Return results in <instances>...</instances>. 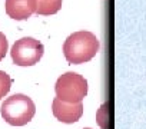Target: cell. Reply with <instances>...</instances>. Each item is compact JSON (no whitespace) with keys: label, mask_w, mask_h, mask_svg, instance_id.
Wrapping results in <instances>:
<instances>
[{"label":"cell","mask_w":146,"mask_h":129,"mask_svg":"<svg viewBox=\"0 0 146 129\" xmlns=\"http://www.w3.org/2000/svg\"><path fill=\"white\" fill-rule=\"evenodd\" d=\"M37 10V0H6V13L15 20H26Z\"/></svg>","instance_id":"8992f818"},{"label":"cell","mask_w":146,"mask_h":129,"mask_svg":"<svg viewBox=\"0 0 146 129\" xmlns=\"http://www.w3.org/2000/svg\"><path fill=\"white\" fill-rule=\"evenodd\" d=\"M100 43L98 37L90 32H75L72 33L63 45V53L69 63L80 64L89 62L99 52Z\"/></svg>","instance_id":"6da1fadb"},{"label":"cell","mask_w":146,"mask_h":129,"mask_svg":"<svg viewBox=\"0 0 146 129\" xmlns=\"http://www.w3.org/2000/svg\"><path fill=\"white\" fill-rule=\"evenodd\" d=\"M44 47L35 37H22L15 42L10 50V56L17 66H33L43 56Z\"/></svg>","instance_id":"277c9868"},{"label":"cell","mask_w":146,"mask_h":129,"mask_svg":"<svg viewBox=\"0 0 146 129\" xmlns=\"http://www.w3.org/2000/svg\"><path fill=\"white\" fill-rule=\"evenodd\" d=\"M54 90L62 102L80 103L88 95V80L76 72H66L56 80Z\"/></svg>","instance_id":"3957f363"},{"label":"cell","mask_w":146,"mask_h":129,"mask_svg":"<svg viewBox=\"0 0 146 129\" xmlns=\"http://www.w3.org/2000/svg\"><path fill=\"white\" fill-rule=\"evenodd\" d=\"M60 7H62V0H37L36 13L42 16H49L57 13Z\"/></svg>","instance_id":"52a82bcc"},{"label":"cell","mask_w":146,"mask_h":129,"mask_svg":"<svg viewBox=\"0 0 146 129\" xmlns=\"http://www.w3.org/2000/svg\"><path fill=\"white\" fill-rule=\"evenodd\" d=\"M85 129H90V128H85Z\"/></svg>","instance_id":"8fae6325"},{"label":"cell","mask_w":146,"mask_h":129,"mask_svg":"<svg viewBox=\"0 0 146 129\" xmlns=\"http://www.w3.org/2000/svg\"><path fill=\"white\" fill-rule=\"evenodd\" d=\"M10 88H12V79H10V76L6 72L0 70V99L5 98L9 93Z\"/></svg>","instance_id":"ba28073f"},{"label":"cell","mask_w":146,"mask_h":129,"mask_svg":"<svg viewBox=\"0 0 146 129\" xmlns=\"http://www.w3.org/2000/svg\"><path fill=\"white\" fill-rule=\"evenodd\" d=\"M7 49H9L7 39H6L5 33L0 32V60L5 59V56H6V53H7Z\"/></svg>","instance_id":"30bf717a"},{"label":"cell","mask_w":146,"mask_h":129,"mask_svg":"<svg viewBox=\"0 0 146 129\" xmlns=\"http://www.w3.org/2000/svg\"><path fill=\"white\" fill-rule=\"evenodd\" d=\"M35 113L36 106L33 100L23 93L9 96L2 105V116L12 126H23L29 123Z\"/></svg>","instance_id":"7a4b0ae2"},{"label":"cell","mask_w":146,"mask_h":129,"mask_svg":"<svg viewBox=\"0 0 146 129\" xmlns=\"http://www.w3.org/2000/svg\"><path fill=\"white\" fill-rule=\"evenodd\" d=\"M98 123L102 129H108V105H102L96 115Z\"/></svg>","instance_id":"9c48e42d"},{"label":"cell","mask_w":146,"mask_h":129,"mask_svg":"<svg viewBox=\"0 0 146 129\" xmlns=\"http://www.w3.org/2000/svg\"><path fill=\"white\" fill-rule=\"evenodd\" d=\"M52 110L57 120L63 123H75L83 115V103H66L54 98L52 103Z\"/></svg>","instance_id":"5b68a950"}]
</instances>
